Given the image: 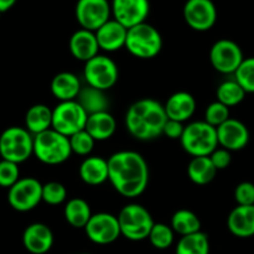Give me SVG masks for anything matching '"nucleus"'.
<instances>
[{"mask_svg": "<svg viewBox=\"0 0 254 254\" xmlns=\"http://www.w3.org/2000/svg\"><path fill=\"white\" fill-rule=\"evenodd\" d=\"M67 198V190L61 183L51 181L42 185V201L47 205L57 206L64 202Z\"/></svg>", "mask_w": 254, "mask_h": 254, "instance_id": "35", "label": "nucleus"}, {"mask_svg": "<svg viewBox=\"0 0 254 254\" xmlns=\"http://www.w3.org/2000/svg\"><path fill=\"white\" fill-rule=\"evenodd\" d=\"M68 49L74 59L84 64L99 55L98 51L101 50L97 41L96 32L84 29H79L72 34L69 37Z\"/></svg>", "mask_w": 254, "mask_h": 254, "instance_id": "19", "label": "nucleus"}, {"mask_svg": "<svg viewBox=\"0 0 254 254\" xmlns=\"http://www.w3.org/2000/svg\"><path fill=\"white\" fill-rule=\"evenodd\" d=\"M16 4V0H0V11L5 12Z\"/></svg>", "mask_w": 254, "mask_h": 254, "instance_id": "41", "label": "nucleus"}, {"mask_svg": "<svg viewBox=\"0 0 254 254\" xmlns=\"http://www.w3.org/2000/svg\"><path fill=\"white\" fill-rule=\"evenodd\" d=\"M64 220L69 226L74 228H83L87 226L88 221L92 217L91 206L86 200L79 197L71 198L67 201L64 210Z\"/></svg>", "mask_w": 254, "mask_h": 254, "instance_id": "27", "label": "nucleus"}, {"mask_svg": "<svg viewBox=\"0 0 254 254\" xmlns=\"http://www.w3.org/2000/svg\"><path fill=\"white\" fill-rule=\"evenodd\" d=\"M168 119L163 104L153 98H143L128 108L126 127L138 140H153L163 134Z\"/></svg>", "mask_w": 254, "mask_h": 254, "instance_id": "2", "label": "nucleus"}, {"mask_svg": "<svg viewBox=\"0 0 254 254\" xmlns=\"http://www.w3.org/2000/svg\"><path fill=\"white\" fill-rule=\"evenodd\" d=\"M83 76L87 86L108 91L118 82L119 69L111 57L97 55L84 64Z\"/></svg>", "mask_w": 254, "mask_h": 254, "instance_id": "9", "label": "nucleus"}, {"mask_svg": "<svg viewBox=\"0 0 254 254\" xmlns=\"http://www.w3.org/2000/svg\"><path fill=\"white\" fill-rule=\"evenodd\" d=\"M216 96H217L218 102L230 108V107L238 106L245 99L246 91L238 84L236 79H233V81H226L221 83L216 92Z\"/></svg>", "mask_w": 254, "mask_h": 254, "instance_id": "31", "label": "nucleus"}, {"mask_svg": "<svg viewBox=\"0 0 254 254\" xmlns=\"http://www.w3.org/2000/svg\"><path fill=\"white\" fill-rule=\"evenodd\" d=\"M34 155L46 165H60L72 155L69 139L52 128L34 135Z\"/></svg>", "mask_w": 254, "mask_h": 254, "instance_id": "4", "label": "nucleus"}, {"mask_svg": "<svg viewBox=\"0 0 254 254\" xmlns=\"http://www.w3.org/2000/svg\"><path fill=\"white\" fill-rule=\"evenodd\" d=\"M108 180L119 195L138 197L148 188V163L136 151H117L108 158Z\"/></svg>", "mask_w": 254, "mask_h": 254, "instance_id": "1", "label": "nucleus"}, {"mask_svg": "<svg viewBox=\"0 0 254 254\" xmlns=\"http://www.w3.org/2000/svg\"><path fill=\"white\" fill-rule=\"evenodd\" d=\"M183 12L186 24L196 31H208L217 21V9L212 0H188Z\"/></svg>", "mask_w": 254, "mask_h": 254, "instance_id": "14", "label": "nucleus"}, {"mask_svg": "<svg viewBox=\"0 0 254 254\" xmlns=\"http://www.w3.org/2000/svg\"><path fill=\"white\" fill-rule=\"evenodd\" d=\"M74 14L81 29L96 32L111 20L112 5L108 0H78Z\"/></svg>", "mask_w": 254, "mask_h": 254, "instance_id": "12", "label": "nucleus"}, {"mask_svg": "<svg viewBox=\"0 0 254 254\" xmlns=\"http://www.w3.org/2000/svg\"><path fill=\"white\" fill-rule=\"evenodd\" d=\"M175 254H210L208 236L202 231L184 236L176 245Z\"/></svg>", "mask_w": 254, "mask_h": 254, "instance_id": "30", "label": "nucleus"}, {"mask_svg": "<svg viewBox=\"0 0 254 254\" xmlns=\"http://www.w3.org/2000/svg\"><path fill=\"white\" fill-rule=\"evenodd\" d=\"M86 130L96 141H104L111 139L117 130V122L109 112L88 116Z\"/></svg>", "mask_w": 254, "mask_h": 254, "instance_id": "24", "label": "nucleus"}, {"mask_svg": "<svg viewBox=\"0 0 254 254\" xmlns=\"http://www.w3.org/2000/svg\"><path fill=\"white\" fill-rule=\"evenodd\" d=\"M180 143L184 150L192 158L210 156L218 148L217 129L205 121L192 122L185 127Z\"/></svg>", "mask_w": 254, "mask_h": 254, "instance_id": "3", "label": "nucleus"}, {"mask_svg": "<svg viewBox=\"0 0 254 254\" xmlns=\"http://www.w3.org/2000/svg\"><path fill=\"white\" fill-rule=\"evenodd\" d=\"M25 127L34 135L52 128V109L45 104L30 107L25 116Z\"/></svg>", "mask_w": 254, "mask_h": 254, "instance_id": "26", "label": "nucleus"}, {"mask_svg": "<svg viewBox=\"0 0 254 254\" xmlns=\"http://www.w3.org/2000/svg\"><path fill=\"white\" fill-rule=\"evenodd\" d=\"M42 201V184L35 178H22L9 189L7 202L19 212L31 211Z\"/></svg>", "mask_w": 254, "mask_h": 254, "instance_id": "10", "label": "nucleus"}, {"mask_svg": "<svg viewBox=\"0 0 254 254\" xmlns=\"http://www.w3.org/2000/svg\"><path fill=\"white\" fill-rule=\"evenodd\" d=\"M236 81L246 91V93H254V57L243 60L235 73Z\"/></svg>", "mask_w": 254, "mask_h": 254, "instance_id": "33", "label": "nucleus"}, {"mask_svg": "<svg viewBox=\"0 0 254 254\" xmlns=\"http://www.w3.org/2000/svg\"><path fill=\"white\" fill-rule=\"evenodd\" d=\"M20 180L19 165L7 160L0 161V186L10 189Z\"/></svg>", "mask_w": 254, "mask_h": 254, "instance_id": "37", "label": "nucleus"}, {"mask_svg": "<svg viewBox=\"0 0 254 254\" xmlns=\"http://www.w3.org/2000/svg\"><path fill=\"white\" fill-rule=\"evenodd\" d=\"M126 49L136 59L150 60L160 54L163 39L158 29L145 21L128 29Z\"/></svg>", "mask_w": 254, "mask_h": 254, "instance_id": "5", "label": "nucleus"}, {"mask_svg": "<svg viewBox=\"0 0 254 254\" xmlns=\"http://www.w3.org/2000/svg\"><path fill=\"white\" fill-rule=\"evenodd\" d=\"M218 145L228 151L242 150L250 141V130L238 119L230 118L217 128Z\"/></svg>", "mask_w": 254, "mask_h": 254, "instance_id": "16", "label": "nucleus"}, {"mask_svg": "<svg viewBox=\"0 0 254 254\" xmlns=\"http://www.w3.org/2000/svg\"><path fill=\"white\" fill-rule=\"evenodd\" d=\"M81 254H91V253H81Z\"/></svg>", "mask_w": 254, "mask_h": 254, "instance_id": "43", "label": "nucleus"}, {"mask_svg": "<svg viewBox=\"0 0 254 254\" xmlns=\"http://www.w3.org/2000/svg\"><path fill=\"white\" fill-rule=\"evenodd\" d=\"M235 200L238 206H254V184L241 183L235 190Z\"/></svg>", "mask_w": 254, "mask_h": 254, "instance_id": "38", "label": "nucleus"}, {"mask_svg": "<svg viewBox=\"0 0 254 254\" xmlns=\"http://www.w3.org/2000/svg\"><path fill=\"white\" fill-rule=\"evenodd\" d=\"M118 217L122 236L133 242L148 240L155 225L150 212L139 203H128L121 210Z\"/></svg>", "mask_w": 254, "mask_h": 254, "instance_id": "6", "label": "nucleus"}, {"mask_svg": "<svg viewBox=\"0 0 254 254\" xmlns=\"http://www.w3.org/2000/svg\"><path fill=\"white\" fill-rule=\"evenodd\" d=\"M78 173L87 185H102L108 180V160L102 156H88L81 163Z\"/></svg>", "mask_w": 254, "mask_h": 254, "instance_id": "23", "label": "nucleus"}, {"mask_svg": "<svg viewBox=\"0 0 254 254\" xmlns=\"http://www.w3.org/2000/svg\"><path fill=\"white\" fill-rule=\"evenodd\" d=\"M227 227L238 238L254 236V206H237L227 217Z\"/></svg>", "mask_w": 254, "mask_h": 254, "instance_id": "21", "label": "nucleus"}, {"mask_svg": "<svg viewBox=\"0 0 254 254\" xmlns=\"http://www.w3.org/2000/svg\"><path fill=\"white\" fill-rule=\"evenodd\" d=\"M1 14H2V12H1V11H0V17H1Z\"/></svg>", "mask_w": 254, "mask_h": 254, "instance_id": "42", "label": "nucleus"}, {"mask_svg": "<svg viewBox=\"0 0 254 254\" xmlns=\"http://www.w3.org/2000/svg\"><path fill=\"white\" fill-rule=\"evenodd\" d=\"M228 119H230V108L221 102H213L206 108L205 122L213 128L217 129Z\"/></svg>", "mask_w": 254, "mask_h": 254, "instance_id": "36", "label": "nucleus"}, {"mask_svg": "<svg viewBox=\"0 0 254 254\" xmlns=\"http://www.w3.org/2000/svg\"><path fill=\"white\" fill-rule=\"evenodd\" d=\"M128 29L111 19L96 31L99 49L106 52H116L126 47Z\"/></svg>", "mask_w": 254, "mask_h": 254, "instance_id": "18", "label": "nucleus"}, {"mask_svg": "<svg viewBox=\"0 0 254 254\" xmlns=\"http://www.w3.org/2000/svg\"><path fill=\"white\" fill-rule=\"evenodd\" d=\"M76 101L78 102L79 106L86 111L88 116L101 113V112H108V107L111 104L106 91H102V89L94 88L91 86L82 87Z\"/></svg>", "mask_w": 254, "mask_h": 254, "instance_id": "25", "label": "nucleus"}, {"mask_svg": "<svg viewBox=\"0 0 254 254\" xmlns=\"http://www.w3.org/2000/svg\"><path fill=\"white\" fill-rule=\"evenodd\" d=\"M171 228L174 232L184 236L192 235V233L200 232L201 231V221L195 212L190 210H178L171 217Z\"/></svg>", "mask_w": 254, "mask_h": 254, "instance_id": "29", "label": "nucleus"}, {"mask_svg": "<svg viewBox=\"0 0 254 254\" xmlns=\"http://www.w3.org/2000/svg\"><path fill=\"white\" fill-rule=\"evenodd\" d=\"M84 232L91 242L99 246L111 245L122 236L118 217L107 212L92 215L91 220L84 227Z\"/></svg>", "mask_w": 254, "mask_h": 254, "instance_id": "13", "label": "nucleus"}, {"mask_svg": "<svg viewBox=\"0 0 254 254\" xmlns=\"http://www.w3.org/2000/svg\"><path fill=\"white\" fill-rule=\"evenodd\" d=\"M111 5L114 20L127 29L145 22L150 11L149 0H112Z\"/></svg>", "mask_w": 254, "mask_h": 254, "instance_id": "15", "label": "nucleus"}, {"mask_svg": "<svg viewBox=\"0 0 254 254\" xmlns=\"http://www.w3.org/2000/svg\"><path fill=\"white\" fill-rule=\"evenodd\" d=\"M169 119L184 123L193 116L196 111V99L189 92L180 91L171 94L164 104Z\"/></svg>", "mask_w": 254, "mask_h": 254, "instance_id": "20", "label": "nucleus"}, {"mask_svg": "<svg viewBox=\"0 0 254 254\" xmlns=\"http://www.w3.org/2000/svg\"><path fill=\"white\" fill-rule=\"evenodd\" d=\"M184 130H185V127H184V123L178 121H173V119H168L165 127H164L163 134L166 135L170 139H179L180 140L181 136H183Z\"/></svg>", "mask_w": 254, "mask_h": 254, "instance_id": "40", "label": "nucleus"}, {"mask_svg": "<svg viewBox=\"0 0 254 254\" xmlns=\"http://www.w3.org/2000/svg\"><path fill=\"white\" fill-rule=\"evenodd\" d=\"M217 169L211 161L210 156H197L192 158L188 165V175L196 185H207L216 178Z\"/></svg>", "mask_w": 254, "mask_h": 254, "instance_id": "28", "label": "nucleus"}, {"mask_svg": "<svg viewBox=\"0 0 254 254\" xmlns=\"http://www.w3.org/2000/svg\"><path fill=\"white\" fill-rule=\"evenodd\" d=\"M87 121L88 114L77 101L60 102L52 109V129L67 138L84 130Z\"/></svg>", "mask_w": 254, "mask_h": 254, "instance_id": "8", "label": "nucleus"}, {"mask_svg": "<svg viewBox=\"0 0 254 254\" xmlns=\"http://www.w3.org/2000/svg\"><path fill=\"white\" fill-rule=\"evenodd\" d=\"M22 245L31 254H46L54 246V233L45 223H31L22 233Z\"/></svg>", "mask_w": 254, "mask_h": 254, "instance_id": "17", "label": "nucleus"}, {"mask_svg": "<svg viewBox=\"0 0 254 254\" xmlns=\"http://www.w3.org/2000/svg\"><path fill=\"white\" fill-rule=\"evenodd\" d=\"M68 139L69 145H71L72 149V154H77V155L81 156L89 155L92 150H93L94 144H96V140L89 135V133L86 129L73 134Z\"/></svg>", "mask_w": 254, "mask_h": 254, "instance_id": "34", "label": "nucleus"}, {"mask_svg": "<svg viewBox=\"0 0 254 254\" xmlns=\"http://www.w3.org/2000/svg\"><path fill=\"white\" fill-rule=\"evenodd\" d=\"M81 89V81L72 72H60L51 81V93L60 102L76 101Z\"/></svg>", "mask_w": 254, "mask_h": 254, "instance_id": "22", "label": "nucleus"}, {"mask_svg": "<svg viewBox=\"0 0 254 254\" xmlns=\"http://www.w3.org/2000/svg\"><path fill=\"white\" fill-rule=\"evenodd\" d=\"M243 60L245 57L240 45L230 39L218 40L211 47V64L220 73H236Z\"/></svg>", "mask_w": 254, "mask_h": 254, "instance_id": "11", "label": "nucleus"}, {"mask_svg": "<svg viewBox=\"0 0 254 254\" xmlns=\"http://www.w3.org/2000/svg\"><path fill=\"white\" fill-rule=\"evenodd\" d=\"M174 238H175V232L171 226L165 223H155L151 228L148 240L154 248L163 251L173 246Z\"/></svg>", "mask_w": 254, "mask_h": 254, "instance_id": "32", "label": "nucleus"}, {"mask_svg": "<svg viewBox=\"0 0 254 254\" xmlns=\"http://www.w3.org/2000/svg\"><path fill=\"white\" fill-rule=\"evenodd\" d=\"M210 159L217 170H225V169H227L228 166H230L231 161H232L231 151H228L227 149L223 148L216 149V150L210 155Z\"/></svg>", "mask_w": 254, "mask_h": 254, "instance_id": "39", "label": "nucleus"}, {"mask_svg": "<svg viewBox=\"0 0 254 254\" xmlns=\"http://www.w3.org/2000/svg\"><path fill=\"white\" fill-rule=\"evenodd\" d=\"M34 154V136L26 128L10 127L0 135V156L2 160L21 164Z\"/></svg>", "mask_w": 254, "mask_h": 254, "instance_id": "7", "label": "nucleus"}]
</instances>
